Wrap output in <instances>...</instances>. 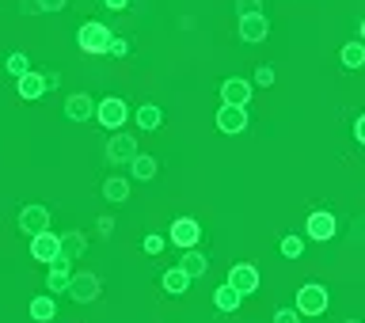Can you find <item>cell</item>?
Masks as SVG:
<instances>
[{
  "instance_id": "obj_12",
  "label": "cell",
  "mask_w": 365,
  "mask_h": 323,
  "mask_svg": "<svg viewBox=\"0 0 365 323\" xmlns=\"http://www.w3.org/2000/svg\"><path fill=\"white\" fill-rule=\"evenodd\" d=\"M221 103H229V107H248V103H251V80L229 76L221 84Z\"/></svg>"
},
{
  "instance_id": "obj_13",
  "label": "cell",
  "mask_w": 365,
  "mask_h": 323,
  "mask_svg": "<svg viewBox=\"0 0 365 323\" xmlns=\"http://www.w3.org/2000/svg\"><path fill=\"white\" fill-rule=\"evenodd\" d=\"M266 35H270V19H266V15H243L240 19V38L248 46L266 42Z\"/></svg>"
},
{
  "instance_id": "obj_25",
  "label": "cell",
  "mask_w": 365,
  "mask_h": 323,
  "mask_svg": "<svg viewBox=\"0 0 365 323\" xmlns=\"http://www.w3.org/2000/svg\"><path fill=\"white\" fill-rule=\"evenodd\" d=\"M103 198H107V201H115V206L129 201V183L122 179V175H111V179L103 183Z\"/></svg>"
},
{
  "instance_id": "obj_8",
  "label": "cell",
  "mask_w": 365,
  "mask_h": 323,
  "mask_svg": "<svg viewBox=\"0 0 365 323\" xmlns=\"http://www.w3.org/2000/svg\"><path fill=\"white\" fill-rule=\"evenodd\" d=\"M248 126H251L248 107H229V103H221V110H217V129H221V133L236 137V133H243Z\"/></svg>"
},
{
  "instance_id": "obj_7",
  "label": "cell",
  "mask_w": 365,
  "mask_h": 323,
  "mask_svg": "<svg viewBox=\"0 0 365 323\" xmlns=\"http://www.w3.org/2000/svg\"><path fill=\"white\" fill-rule=\"evenodd\" d=\"M31 258H38V263H58L61 258V236L58 232H38V236H31Z\"/></svg>"
},
{
  "instance_id": "obj_6",
  "label": "cell",
  "mask_w": 365,
  "mask_h": 323,
  "mask_svg": "<svg viewBox=\"0 0 365 323\" xmlns=\"http://www.w3.org/2000/svg\"><path fill=\"white\" fill-rule=\"evenodd\" d=\"M99 289H103V281H99V274H92V270L72 274V281H69V297H72L76 304H92V301H99Z\"/></svg>"
},
{
  "instance_id": "obj_23",
  "label": "cell",
  "mask_w": 365,
  "mask_h": 323,
  "mask_svg": "<svg viewBox=\"0 0 365 323\" xmlns=\"http://www.w3.org/2000/svg\"><path fill=\"white\" fill-rule=\"evenodd\" d=\"M137 126L149 129V133L152 129H160L164 126V110H160L156 103H141V107H137Z\"/></svg>"
},
{
  "instance_id": "obj_2",
  "label": "cell",
  "mask_w": 365,
  "mask_h": 323,
  "mask_svg": "<svg viewBox=\"0 0 365 323\" xmlns=\"http://www.w3.org/2000/svg\"><path fill=\"white\" fill-rule=\"evenodd\" d=\"M95 122H99L103 129H111V133H118V129L129 122V103L118 99V95L99 99V107H95Z\"/></svg>"
},
{
  "instance_id": "obj_1",
  "label": "cell",
  "mask_w": 365,
  "mask_h": 323,
  "mask_svg": "<svg viewBox=\"0 0 365 323\" xmlns=\"http://www.w3.org/2000/svg\"><path fill=\"white\" fill-rule=\"evenodd\" d=\"M111 42H115V35H111L107 23H95V19L80 23L76 46H80L84 53H92V58H99V53H111Z\"/></svg>"
},
{
  "instance_id": "obj_37",
  "label": "cell",
  "mask_w": 365,
  "mask_h": 323,
  "mask_svg": "<svg viewBox=\"0 0 365 323\" xmlns=\"http://www.w3.org/2000/svg\"><path fill=\"white\" fill-rule=\"evenodd\" d=\"M103 4H107L111 12H126V8H129V0H103Z\"/></svg>"
},
{
  "instance_id": "obj_32",
  "label": "cell",
  "mask_w": 365,
  "mask_h": 323,
  "mask_svg": "<svg viewBox=\"0 0 365 323\" xmlns=\"http://www.w3.org/2000/svg\"><path fill=\"white\" fill-rule=\"evenodd\" d=\"M111 58H129V42L126 38L115 35V42H111Z\"/></svg>"
},
{
  "instance_id": "obj_14",
  "label": "cell",
  "mask_w": 365,
  "mask_h": 323,
  "mask_svg": "<svg viewBox=\"0 0 365 323\" xmlns=\"http://www.w3.org/2000/svg\"><path fill=\"white\" fill-rule=\"evenodd\" d=\"M229 285H236L243 297H251V293H259V270L251 263H236L229 270Z\"/></svg>"
},
{
  "instance_id": "obj_17",
  "label": "cell",
  "mask_w": 365,
  "mask_h": 323,
  "mask_svg": "<svg viewBox=\"0 0 365 323\" xmlns=\"http://www.w3.org/2000/svg\"><path fill=\"white\" fill-rule=\"evenodd\" d=\"M31 320L35 323H54L58 320V301H54V293L31 297Z\"/></svg>"
},
{
  "instance_id": "obj_4",
  "label": "cell",
  "mask_w": 365,
  "mask_h": 323,
  "mask_svg": "<svg viewBox=\"0 0 365 323\" xmlns=\"http://www.w3.org/2000/svg\"><path fill=\"white\" fill-rule=\"evenodd\" d=\"M297 312H301V316H323V312H327V289L316 285V281L301 285L297 289Z\"/></svg>"
},
{
  "instance_id": "obj_35",
  "label": "cell",
  "mask_w": 365,
  "mask_h": 323,
  "mask_svg": "<svg viewBox=\"0 0 365 323\" xmlns=\"http://www.w3.org/2000/svg\"><path fill=\"white\" fill-rule=\"evenodd\" d=\"M111 232H115V217H99V236L107 240Z\"/></svg>"
},
{
  "instance_id": "obj_27",
  "label": "cell",
  "mask_w": 365,
  "mask_h": 323,
  "mask_svg": "<svg viewBox=\"0 0 365 323\" xmlns=\"http://www.w3.org/2000/svg\"><path fill=\"white\" fill-rule=\"evenodd\" d=\"M286 258H301L305 255V240L301 236H282V247H278Z\"/></svg>"
},
{
  "instance_id": "obj_39",
  "label": "cell",
  "mask_w": 365,
  "mask_h": 323,
  "mask_svg": "<svg viewBox=\"0 0 365 323\" xmlns=\"http://www.w3.org/2000/svg\"><path fill=\"white\" fill-rule=\"evenodd\" d=\"M358 35H362V42H365V19H362V27H358Z\"/></svg>"
},
{
  "instance_id": "obj_19",
  "label": "cell",
  "mask_w": 365,
  "mask_h": 323,
  "mask_svg": "<svg viewBox=\"0 0 365 323\" xmlns=\"http://www.w3.org/2000/svg\"><path fill=\"white\" fill-rule=\"evenodd\" d=\"M213 304H217V312H236L240 304H243V293H240L236 285H229V281H225V285L213 289Z\"/></svg>"
},
{
  "instance_id": "obj_11",
  "label": "cell",
  "mask_w": 365,
  "mask_h": 323,
  "mask_svg": "<svg viewBox=\"0 0 365 323\" xmlns=\"http://www.w3.org/2000/svg\"><path fill=\"white\" fill-rule=\"evenodd\" d=\"M95 107H99V103H92L88 92H72L69 99H65V118H69V122H92Z\"/></svg>"
},
{
  "instance_id": "obj_26",
  "label": "cell",
  "mask_w": 365,
  "mask_h": 323,
  "mask_svg": "<svg viewBox=\"0 0 365 323\" xmlns=\"http://www.w3.org/2000/svg\"><path fill=\"white\" fill-rule=\"evenodd\" d=\"M4 69L12 72L15 80H19V76H27V72H31V58H27V53H8V58H4Z\"/></svg>"
},
{
  "instance_id": "obj_15",
  "label": "cell",
  "mask_w": 365,
  "mask_h": 323,
  "mask_svg": "<svg viewBox=\"0 0 365 323\" xmlns=\"http://www.w3.org/2000/svg\"><path fill=\"white\" fill-rule=\"evenodd\" d=\"M15 92H19V99H27V103L42 99V95L50 92V88H46V72H35V69H31L27 76L15 80Z\"/></svg>"
},
{
  "instance_id": "obj_20",
  "label": "cell",
  "mask_w": 365,
  "mask_h": 323,
  "mask_svg": "<svg viewBox=\"0 0 365 323\" xmlns=\"http://www.w3.org/2000/svg\"><path fill=\"white\" fill-rule=\"evenodd\" d=\"M88 251V236L84 232H76V229H69V232H61V258H80Z\"/></svg>"
},
{
  "instance_id": "obj_28",
  "label": "cell",
  "mask_w": 365,
  "mask_h": 323,
  "mask_svg": "<svg viewBox=\"0 0 365 323\" xmlns=\"http://www.w3.org/2000/svg\"><path fill=\"white\" fill-rule=\"evenodd\" d=\"M164 244H168L164 236H156V232H149V236L141 240V251H145V255H160V251H164Z\"/></svg>"
},
{
  "instance_id": "obj_18",
  "label": "cell",
  "mask_w": 365,
  "mask_h": 323,
  "mask_svg": "<svg viewBox=\"0 0 365 323\" xmlns=\"http://www.w3.org/2000/svg\"><path fill=\"white\" fill-rule=\"evenodd\" d=\"M190 274L183 270V266H172V270H164V278H160V285H164V293H172V297H183L186 289H190Z\"/></svg>"
},
{
  "instance_id": "obj_10",
  "label": "cell",
  "mask_w": 365,
  "mask_h": 323,
  "mask_svg": "<svg viewBox=\"0 0 365 323\" xmlns=\"http://www.w3.org/2000/svg\"><path fill=\"white\" fill-rule=\"evenodd\" d=\"M50 229V209L46 206H23L19 209V232L27 236H38V232Z\"/></svg>"
},
{
  "instance_id": "obj_31",
  "label": "cell",
  "mask_w": 365,
  "mask_h": 323,
  "mask_svg": "<svg viewBox=\"0 0 365 323\" xmlns=\"http://www.w3.org/2000/svg\"><path fill=\"white\" fill-rule=\"evenodd\" d=\"M255 84L259 88H270L274 84V65H259V69H255Z\"/></svg>"
},
{
  "instance_id": "obj_3",
  "label": "cell",
  "mask_w": 365,
  "mask_h": 323,
  "mask_svg": "<svg viewBox=\"0 0 365 323\" xmlns=\"http://www.w3.org/2000/svg\"><path fill=\"white\" fill-rule=\"evenodd\" d=\"M335 232H339L335 213H327V209H316V213H308V221H305V236H308V240H316V244H327V240H335Z\"/></svg>"
},
{
  "instance_id": "obj_5",
  "label": "cell",
  "mask_w": 365,
  "mask_h": 323,
  "mask_svg": "<svg viewBox=\"0 0 365 323\" xmlns=\"http://www.w3.org/2000/svg\"><path fill=\"white\" fill-rule=\"evenodd\" d=\"M168 240H172L175 247H183V251H190V247H198V240H202V224L194 221V217H175L172 229H168Z\"/></svg>"
},
{
  "instance_id": "obj_38",
  "label": "cell",
  "mask_w": 365,
  "mask_h": 323,
  "mask_svg": "<svg viewBox=\"0 0 365 323\" xmlns=\"http://www.w3.org/2000/svg\"><path fill=\"white\" fill-rule=\"evenodd\" d=\"M46 88H50V92H54V88H61V76H58V72H46Z\"/></svg>"
},
{
  "instance_id": "obj_40",
  "label": "cell",
  "mask_w": 365,
  "mask_h": 323,
  "mask_svg": "<svg viewBox=\"0 0 365 323\" xmlns=\"http://www.w3.org/2000/svg\"><path fill=\"white\" fill-rule=\"evenodd\" d=\"M346 323H362V320H346Z\"/></svg>"
},
{
  "instance_id": "obj_30",
  "label": "cell",
  "mask_w": 365,
  "mask_h": 323,
  "mask_svg": "<svg viewBox=\"0 0 365 323\" xmlns=\"http://www.w3.org/2000/svg\"><path fill=\"white\" fill-rule=\"evenodd\" d=\"M305 316H301V312H297V304H293V308H278V312H274V323H301Z\"/></svg>"
},
{
  "instance_id": "obj_22",
  "label": "cell",
  "mask_w": 365,
  "mask_h": 323,
  "mask_svg": "<svg viewBox=\"0 0 365 323\" xmlns=\"http://www.w3.org/2000/svg\"><path fill=\"white\" fill-rule=\"evenodd\" d=\"M339 61H343V69H365V42H362V38L346 42L343 53H339Z\"/></svg>"
},
{
  "instance_id": "obj_33",
  "label": "cell",
  "mask_w": 365,
  "mask_h": 323,
  "mask_svg": "<svg viewBox=\"0 0 365 323\" xmlns=\"http://www.w3.org/2000/svg\"><path fill=\"white\" fill-rule=\"evenodd\" d=\"M38 8L42 12H61V8H69V0H38Z\"/></svg>"
},
{
  "instance_id": "obj_24",
  "label": "cell",
  "mask_w": 365,
  "mask_h": 323,
  "mask_svg": "<svg viewBox=\"0 0 365 323\" xmlns=\"http://www.w3.org/2000/svg\"><path fill=\"white\" fill-rule=\"evenodd\" d=\"M179 266L186 274H190V278H202V274L209 270V258L198 251V247H190V251H183V258H179Z\"/></svg>"
},
{
  "instance_id": "obj_9",
  "label": "cell",
  "mask_w": 365,
  "mask_h": 323,
  "mask_svg": "<svg viewBox=\"0 0 365 323\" xmlns=\"http://www.w3.org/2000/svg\"><path fill=\"white\" fill-rule=\"evenodd\" d=\"M133 156H137V137H129V133H118L107 141V160L111 164H133Z\"/></svg>"
},
{
  "instance_id": "obj_21",
  "label": "cell",
  "mask_w": 365,
  "mask_h": 323,
  "mask_svg": "<svg viewBox=\"0 0 365 323\" xmlns=\"http://www.w3.org/2000/svg\"><path fill=\"white\" fill-rule=\"evenodd\" d=\"M129 172H133L137 183H152V179H156V172H160V164H156V156H145V152H137L133 164H129Z\"/></svg>"
},
{
  "instance_id": "obj_34",
  "label": "cell",
  "mask_w": 365,
  "mask_h": 323,
  "mask_svg": "<svg viewBox=\"0 0 365 323\" xmlns=\"http://www.w3.org/2000/svg\"><path fill=\"white\" fill-rule=\"evenodd\" d=\"M354 141H358V144H365V115H358V118H354Z\"/></svg>"
},
{
  "instance_id": "obj_16",
  "label": "cell",
  "mask_w": 365,
  "mask_h": 323,
  "mask_svg": "<svg viewBox=\"0 0 365 323\" xmlns=\"http://www.w3.org/2000/svg\"><path fill=\"white\" fill-rule=\"evenodd\" d=\"M69 281H72L69 258H58V263H50V270H46V289H50V293H69Z\"/></svg>"
},
{
  "instance_id": "obj_36",
  "label": "cell",
  "mask_w": 365,
  "mask_h": 323,
  "mask_svg": "<svg viewBox=\"0 0 365 323\" xmlns=\"http://www.w3.org/2000/svg\"><path fill=\"white\" fill-rule=\"evenodd\" d=\"M19 12L31 15V12H42V8H38V0H19Z\"/></svg>"
},
{
  "instance_id": "obj_29",
  "label": "cell",
  "mask_w": 365,
  "mask_h": 323,
  "mask_svg": "<svg viewBox=\"0 0 365 323\" xmlns=\"http://www.w3.org/2000/svg\"><path fill=\"white\" fill-rule=\"evenodd\" d=\"M236 15H263V0H236Z\"/></svg>"
}]
</instances>
